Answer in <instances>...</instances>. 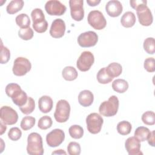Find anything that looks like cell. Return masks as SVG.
Listing matches in <instances>:
<instances>
[{
	"mask_svg": "<svg viewBox=\"0 0 155 155\" xmlns=\"http://www.w3.org/2000/svg\"><path fill=\"white\" fill-rule=\"evenodd\" d=\"M87 21L91 27L97 30L104 29L107 25V21L104 16L99 10L91 11L88 15Z\"/></svg>",
	"mask_w": 155,
	"mask_h": 155,
	"instance_id": "obj_6",
	"label": "cell"
},
{
	"mask_svg": "<svg viewBox=\"0 0 155 155\" xmlns=\"http://www.w3.org/2000/svg\"><path fill=\"white\" fill-rule=\"evenodd\" d=\"M65 28L66 27L64 21L61 18L56 19L51 23L50 34L54 38H60L64 35Z\"/></svg>",
	"mask_w": 155,
	"mask_h": 155,
	"instance_id": "obj_15",
	"label": "cell"
},
{
	"mask_svg": "<svg viewBox=\"0 0 155 155\" xmlns=\"http://www.w3.org/2000/svg\"><path fill=\"white\" fill-rule=\"evenodd\" d=\"M136 10L139 22L142 25L150 26L153 23V15L147 4L140 5Z\"/></svg>",
	"mask_w": 155,
	"mask_h": 155,
	"instance_id": "obj_8",
	"label": "cell"
},
{
	"mask_svg": "<svg viewBox=\"0 0 155 155\" xmlns=\"http://www.w3.org/2000/svg\"><path fill=\"white\" fill-rule=\"evenodd\" d=\"M94 101V96L92 92L88 90L81 91L78 95V102L81 105L84 107L90 106Z\"/></svg>",
	"mask_w": 155,
	"mask_h": 155,
	"instance_id": "obj_18",
	"label": "cell"
},
{
	"mask_svg": "<svg viewBox=\"0 0 155 155\" xmlns=\"http://www.w3.org/2000/svg\"><path fill=\"white\" fill-rule=\"evenodd\" d=\"M119 101L116 96H110L107 101L102 102L99 107V113L105 117L114 116L117 113Z\"/></svg>",
	"mask_w": 155,
	"mask_h": 155,
	"instance_id": "obj_3",
	"label": "cell"
},
{
	"mask_svg": "<svg viewBox=\"0 0 155 155\" xmlns=\"http://www.w3.org/2000/svg\"><path fill=\"white\" fill-rule=\"evenodd\" d=\"M94 62V57L93 54L89 51H84L77 60L76 67L81 71H87L90 69Z\"/></svg>",
	"mask_w": 155,
	"mask_h": 155,
	"instance_id": "obj_9",
	"label": "cell"
},
{
	"mask_svg": "<svg viewBox=\"0 0 155 155\" xmlns=\"http://www.w3.org/2000/svg\"><path fill=\"white\" fill-rule=\"evenodd\" d=\"M19 110L24 114H31L35 108V102L34 99L31 97H28V100L26 104L22 106L19 107Z\"/></svg>",
	"mask_w": 155,
	"mask_h": 155,
	"instance_id": "obj_30",
	"label": "cell"
},
{
	"mask_svg": "<svg viewBox=\"0 0 155 155\" xmlns=\"http://www.w3.org/2000/svg\"><path fill=\"white\" fill-rule=\"evenodd\" d=\"M6 94L12 98L13 103L19 107L24 105L28 100L27 93L23 91L19 85L16 83L8 84L5 89Z\"/></svg>",
	"mask_w": 155,
	"mask_h": 155,
	"instance_id": "obj_1",
	"label": "cell"
},
{
	"mask_svg": "<svg viewBox=\"0 0 155 155\" xmlns=\"http://www.w3.org/2000/svg\"><path fill=\"white\" fill-rule=\"evenodd\" d=\"M147 1H143V0H136V1H130V6L135 10L136 9L137 7H138L140 5L143 4H147Z\"/></svg>",
	"mask_w": 155,
	"mask_h": 155,
	"instance_id": "obj_41",
	"label": "cell"
},
{
	"mask_svg": "<svg viewBox=\"0 0 155 155\" xmlns=\"http://www.w3.org/2000/svg\"><path fill=\"white\" fill-rule=\"evenodd\" d=\"M103 123V118L96 113H90L86 117L87 130L90 133L93 134H97L101 131Z\"/></svg>",
	"mask_w": 155,
	"mask_h": 155,
	"instance_id": "obj_5",
	"label": "cell"
},
{
	"mask_svg": "<svg viewBox=\"0 0 155 155\" xmlns=\"http://www.w3.org/2000/svg\"><path fill=\"white\" fill-rule=\"evenodd\" d=\"M53 100L49 96H42L38 100L39 109L43 113L50 112L53 108Z\"/></svg>",
	"mask_w": 155,
	"mask_h": 155,
	"instance_id": "obj_19",
	"label": "cell"
},
{
	"mask_svg": "<svg viewBox=\"0 0 155 155\" xmlns=\"http://www.w3.org/2000/svg\"><path fill=\"white\" fill-rule=\"evenodd\" d=\"M68 132L70 136L76 139H81L84 135V130L82 127L78 125H71L69 129Z\"/></svg>",
	"mask_w": 155,
	"mask_h": 155,
	"instance_id": "obj_31",
	"label": "cell"
},
{
	"mask_svg": "<svg viewBox=\"0 0 155 155\" xmlns=\"http://www.w3.org/2000/svg\"><path fill=\"white\" fill-rule=\"evenodd\" d=\"M62 75L65 80L72 81L78 78V73L74 67L72 66H67L64 68L62 71Z\"/></svg>",
	"mask_w": 155,
	"mask_h": 155,
	"instance_id": "obj_23",
	"label": "cell"
},
{
	"mask_svg": "<svg viewBox=\"0 0 155 155\" xmlns=\"http://www.w3.org/2000/svg\"><path fill=\"white\" fill-rule=\"evenodd\" d=\"M142 122L147 125H153L155 124V114L152 111H147L142 115Z\"/></svg>",
	"mask_w": 155,
	"mask_h": 155,
	"instance_id": "obj_34",
	"label": "cell"
},
{
	"mask_svg": "<svg viewBox=\"0 0 155 155\" xmlns=\"http://www.w3.org/2000/svg\"><path fill=\"white\" fill-rule=\"evenodd\" d=\"M98 41L97 35L93 31H88L80 34L78 38V44L84 48L96 45Z\"/></svg>",
	"mask_w": 155,
	"mask_h": 155,
	"instance_id": "obj_11",
	"label": "cell"
},
{
	"mask_svg": "<svg viewBox=\"0 0 155 155\" xmlns=\"http://www.w3.org/2000/svg\"><path fill=\"white\" fill-rule=\"evenodd\" d=\"M24 4V2L22 0H12L6 7L7 12L10 15L15 14L22 8Z\"/></svg>",
	"mask_w": 155,
	"mask_h": 155,
	"instance_id": "obj_22",
	"label": "cell"
},
{
	"mask_svg": "<svg viewBox=\"0 0 155 155\" xmlns=\"http://www.w3.org/2000/svg\"><path fill=\"white\" fill-rule=\"evenodd\" d=\"M45 10L50 15L61 16L66 12L67 7L59 1L50 0L46 2Z\"/></svg>",
	"mask_w": 155,
	"mask_h": 155,
	"instance_id": "obj_14",
	"label": "cell"
},
{
	"mask_svg": "<svg viewBox=\"0 0 155 155\" xmlns=\"http://www.w3.org/2000/svg\"><path fill=\"white\" fill-rule=\"evenodd\" d=\"M33 31L29 27L27 28H21L18 31V36L19 37L25 41H28L31 39L33 37Z\"/></svg>",
	"mask_w": 155,
	"mask_h": 155,
	"instance_id": "obj_36",
	"label": "cell"
},
{
	"mask_svg": "<svg viewBox=\"0 0 155 155\" xmlns=\"http://www.w3.org/2000/svg\"><path fill=\"white\" fill-rule=\"evenodd\" d=\"M15 21L17 25L19 26L21 28L29 27L30 25V18L25 13H21L18 15L15 18Z\"/></svg>",
	"mask_w": 155,
	"mask_h": 155,
	"instance_id": "obj_28",
	"label": "cell"
},
{
	"mask_svg": "<svg viewBox=\"0 0 155 155\" xmlns=\"http://www.w3.org/2000/svg\"><path fill=\"white\" fill-rule=\"evenodd\" d=\"M10 58V51L9 49L3 45L1 42V64H6Z\"/></svg>",
	"mask_w": 155,
	"mask_h": 155,
	"instance_id": "obj_38",
	"label": "cell"
},
{
	"mask_svg": "<svg viewBox=\"0 0 155 155\" xmlns=\"http://www.w3.org/2000/svg\"><path fill=\"white\" fill-rule=\"evenodd\" d=\"M68 153L70 155H79L81 153V145L76 142H71L67 146Z\"/></svg>",
	"mask_w": 155,
	"mask_h": 155,
	"instance_id": "obj_37",
	"label": "cell"
},
{
	"mask_svg": "<svg viewBox=\"0 0 155 155\" xmlns=\"http://www.w3.org/2000/svg\"><path fill=\"white\" fill-rule=\"evenodd\" d=\"M0 118L5 125H12L16 124L18 119L17 112L9 106H3L0 109Z\"/></svg>",
	"mask_w": 155,
	"mask_h": 155,
	"instance_id": "obj_10",
	"label": "cell"
},
{
	"mask_svg": "<svg viewBox=\"0 0 155 155\" xmlns=\"http://www.w3.org/2000/svg\"><path fill=\"white\" fill-rule=\"evenodd\" d=\"M154 136H155V130H153L151 132H150V134H149V136L147 138L148 143L151 147H154L155 146Z\"/></svg>",
	"mask_w": 155,
	"mask_h": 155,
	"instance_id": "obj_42",
	"label": "cell"
},
{
	"mask_svg": "<svg viewBox=\"0 0 155 155\" xmlns=\"http://www.w3.org/2000/svg\"><path fill=\"white\" fill-rule=\"evenodd\" d=\"M122 25L125 28L132 27L136 23V16L132 12H125L120 19Z\"/></svg>",
	"mask_w": 155,
	"mask_h": 155,
	"instance_id": "obj_20",
	"label": "cell"
},
{
	"mask_svg": "<svg viewBox=\"0 0 155 155\" xmlns=\"http://www.w3.org/2000/svg\"><path fill=\"white\" fill-rule=\"evenodd\" d=\"M53 121L48 116H44L39 119L38 127L41 130H47L51 127Z\"/></svg>",
	"mask_w": 155,
	"mask_h": 155,
	"instance_id": "obj_35",
	"label": "cell"
},
{
	"mask_svg": "<svg viewBox=\"0 0 155 155\" xmlns=\"http://www.w3.org/2000/svg\"><path fill=\"white\" fill-rule=\"evenodd\" d=\"M96 78L98 82L102 84H108L110 82H111L112 80L113 79V78L110 77L107 73L106 71V67L102 68L99 70V71L97 72Z\"/></svg>",
	"mask_w": 155,
	"mask_h": 155,
	"instance_id": "obj_29",
	"label": "cell"
},
{
	"mask_svg": "<svg viewBox=\"0 0 155 155\" xmlns=\"http://www.w3.org/2000/svg\"><path fill=\"white\" fill-rule=\"evenodd\" d=\"M128 83L122 79H117L112 83V88L114 91L119 93H125L128 88Z\"/></svg>",
	"mask_w": 155,
	"mask_h": 155,
	"instance_id": "obj_24",
	"label": "cell"
},
{
	"mask_svg": "<svg viewBox=\"0 0 155 155\" xmlns=\"http://www.w3.org/2000/svg\"><path fill=\"white\" fill-rule=\"evenodd\" d=\"M150 133V130L145 127H139L134 131V137H136L140 142H144Z\"/></svg>",
	"mask_w": 155,
	"mask_h": 155,
	"instance_id": "obj_26",
	"label": "cell"
},
{
	"mask_svg": "<svg viewBox=\"0 0 155 155\" xmlns=\"http://www.w3.org/2000/svg\"><path fill=\"white\" fill-rule=\"evenodd\" d=\"M144 68L150 73L155 71V61L153 58H148L145 59L143 63Z\"/></svg>",
	"mask_w": 155,
	"mask_h": 155,
	"instance_id": "obj_40",
	"label": "cell"
},
{
	"mask_svg": "<svg viewBox=\"0 0 155 155\" xmlns=\"http://www.w3.org/2000/svg\"><path fill=\"white\" fill-rule=\"evenodd\" d=\"M106 71L110 77L114 78L120 75L122 72V67L117 62H112L106 67Z\"/></svg>",
	"mask_w": 155,
	"mask_h": 155,
	"instance_id": "obj_21",
	"label": "cell"
},
{
	"mask_svg": "<svg viewBox=\"0 0 155 155\" xmlns=\"http://www.w3.org/2000/svg\"><path fill=\"white\" fill-rule=\"evenodd\" d=\"M70 105L66 100H59L56 104V110L54 113L55 120L59 123L67 121L70 116Z\"/></svg>",
	"mask_w": 155,
	"mask_h": 155,
	"instance_id": "obj_4",
	"label": "cell"
},
{
	"mask_svg": "<svg viewBox=\"0 0 155 155\" xmlns=\"http://www.w3.org/2000/svg\"><path fill=\"white\" fill-rule=\"evenodd\" d=\"M31 16L33 21V25L39 24L45 21V15L41 8H36L32 10Z\"/></svg>",
	"mask_w": 155,
	"mask_h": 155,
	"instance_id": "obj_25",
	"label": "cell"
},
{
	"mask_svg": "<svg viewBox=\"0 0 155 155\" xmlns=\"http://www.w3.org/2000/svg\"><path fill=\"white\" fill-rule=\"evenodd\" d=\"M140 141L134 136L128 137L125 142V149L129 155H142Z\"/></svg>",
	"mask_w": 155,
	"mask_h": 155,
	"instance_id": "obj_16",
	"label": "cell"
},
{
	"mask_svg": "<svg viewBox=\"0 0 155 155\" xmlns=\"http://www.w3.org/2000/svg\"><path fill=\"white\" fill-rule=\"evenodd\" d=\"M22 136V132L21 130L18 127H13L10 129L8 132V138L13 140L16 141L19 140Z\"/></svg>",
	"mask_w": 155,
	"mask_h": 155,
	"instance_id": "obj_39",
	"label": "cell"
},
{
	"mask_svg": "<svg viewBox=\"0 0 155 155\" xmlns=\"http://www.w3.org/2000/svg\"><path fill=\"white\" fill-rule=\"evenodd\" d=\"M52 154H66L67 153L64 151V150H61V149H59V150H57L54 151H53L52 153Z\"/></svg>",
	"mask_w": 155,
	"mask_h": 155,
	"instance_id": "obj_45",
	"label": "cell"
},
{
	"mask_svg": "<svg viewBox=\"0 0 155 155\" xmlns=\"http://www.w3.org/2000/svg\"><path fill=\"white\" fill-rule=\"evenodd\" d=\"M101 2V0H87V3L91 7L97 5Z\"/></svg>",
	"mask_w": 155,
	"mask_h": 155,
	"instance_id": "obj_43",
	"label": "cell"
},
{
	"mask_svg": "<svg viewBox=\"0 0 155 155\" xmlns=\"http://www.w3.org/2000/svg\"><path fill=\"white\" fill-rule=\"evenodd\" d=\"M144 50L150 54H153L155 52V41L154 38H146L143 44Z\"/></svg>",
	"mask_w": 155,
	"mask_h": 155,
	"instance_id": "obj_33",
	"label": "cell"
},
{
	"mask_svg": "<svg viewBox=\"0 0 155 155\" xmlns=\"http://www.w3.org/2000/svg\"><path fill=\"white\" fill-rule=\"evenodd\" d=\"M1 134L2 135L4 132H5L6 129H7V127L5 125V124H4L2 121H1Z\"/></svg>",
	"mask_w": 155,
	"mask_h": 155,
	"instance_id": "obj_44",
	"label": "cell"
},
{
	"mask_svg": "<svg viewBox=\"0 0 155 155\" xmlns=\"http://www.w3.org/2000/svg\"><path fill=\"white\" fill-rule=\"evenodd\" d=\"M36 119L34 117L32 116H25L22 118L20 126L21 128L24 130L27 131L31 128L33 127V126L35 125Z\"/></svg>",
	"mask_w": 155,
	"mask_h": 155,
	"instance_id": "obj_32",
	"label": "cell"
},
{
	"mask_svg": "<svg viewBox=\"0 0 155 155\" xmlns=\"http://www.w3.org/2000/svg\"><path fill=\"white\" fill-rule=\"evenodd\" d=\"M65 139L64 131L59 128H56L48 133L46 136V142L50 147H56L60 145Z\"/></svg>",
	"mask_w": 155,
	"mask_h": 155,
	"instance_id": "obj_12",
	"label": "cell"
},
{
	"mask_svg": "<svg viewBox=\"0 0 155 155\" xmlns=\"http://www.w3.org/2000/svg\"><path fill=\"white\" fill-rule=\"evenodd\" d=\"M31 68V64L30 61L24 57H18L13 62L12 68L13 73L18 76L25 75Z\"/></svg>",
	"mask_w": 155,
	"mask_h": 155,
	"instance_id": "obj_7",
	"label": "cell"
},
{
	"mask_svg": "<svg viewBox=\"0 0 155 155\" xmlns=\"http://www.w3.org/2000/svg\"><path fill=\"white\" fill-rule=\"evenodd\" d=\"M107 13L111 17L119 16L123 10L121 2L117 0L109 1L105 5Z\"/></svg>",
	"mask_w": 155,
	"mask_h": 155,
	"instance_id": "obj_17",
	"label": "cell"
},
{
	"mask_svg": "<svg viewBox=\"0 0 155 155\" xmlns=\"http://www.w3.org/2000/svg\"><path fill=\"white\" fill-rule=\"evenodd\" d=\"M71 16L76 21H81L84 17V10L83 8V0L69 1Z\"/></svg>",
	"mask_w": 155,
	"mask_h": 155,
	"instance_id": "obj_13",
	"label": "cell"
},
{
	"mask_svg": "<svg viewBox=\"0 0 155 155\" xmlns=\"http://www.w3.org/2000/svg\"><path fill=\"white\" fill-rule=\"evenodd\" d=\"M27 152L30 155H42L44 154L42 138L38 133H31L27 137Z\"/></svg>",
	"mask_w": 155,
	"mask_h": 155,
	"instance_id": "obj_2",
	"label": "cell"
},
{
	"mask_svg": "<svg viewBox=\"0 0 155 155\" xmlns=\"http://www.w3.org/2000/svg\"><path fill=\"white\" fill-rule=\"evenodd\" d=\"M131 129V124L127 120H122L119 122L117 125V131L118 133L122 136H125L130 134Z\"/></svg>",
	"mask_w": 155,
	"mask_h": 155,
	"instance_id": "obj_27",
	"label": "cell"
}]
</instances>
